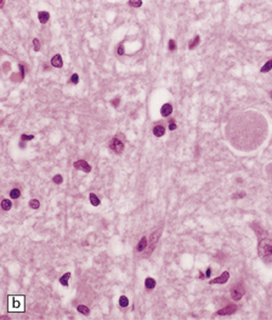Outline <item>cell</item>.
Listing matches in <instances>:
<instances>
[{"label":"cell","mask_w":272,"mask_h":320,"mask_svg":"<svg viewBox=\"0 0 272 320\" xmlns=\"http://www.w3.org/2000/svg\"><path fill=\"white\" fill-rule=\"evenodd\" d=\"M10 312H24V296H9Z\"/></svg>","instance_id":"cell-1"},{"label":"cell","mask_w":272,"mask_h":320,"mask_svg":"<svg viewBox=\"0 0 272 320\" xmlns=\"http://www.w3.org/2000/svg\"><path fill=\"white\" fill-rule=\"evenodd\" d=\"M244 294H246V290L242 284H237L231 289V297L235 301H239L244 296Z\"/></svg>","instance_id":"cell-2"},{"label":"cell","mask_w":272,"mask_h":320,"mask_svg":"<svg viewBox=\"0 0 272 320\" xmlns=\"http://www.w3.org/2000/svg\"><path fill=\"white\" fill-rule=\"evenodd\" d=\"M237 311V307L235 306V305H228V306H226L225 308H222V309H220V311H217L216 312V315H219V317H222V315H231V314H233Z\"/></svg>","instance_id":"cell-3"},{"label":"cell","mask_w":272,"mask_h":320,"mask_svg":"<svg viewBox=\"0 0 272 320\" xmlns=\"http://www.w3.org/2000/svg\"><path fill=\"white\" fill-rule=\"evenodd\" d=\"M228 278H230V273H228V272H224L222 274H220V276H217V278H215V279H213V280H210L209 284H210V285H213V284H225V283H227Z\"/></svg>","instance_id":"cell-4"},{"label":"cell","mask_w":272,"mask_h":320,"mask_svg":"<svg viewBox=\"0 0 272 320\" xmlns=\"http://www.w3.org/2000/svg\"><path fill=\"white\" fill-rule=\"evenodd\" d=\"M73 166L75 167V169L81 170V171H84V172H90V171H91V166H90L85 160H78V161H75L74 164H73Z\"/></svg>","instance_id":"cell-5"},{"label":"cell","mask_w":272,"mask_h":320,"mask_svg":"<svg viewBox=\"0 0 272 320\" xmlns=\"http://www.w3.org/2000/svg\"><path fill=\"white\" fill-rule=\"evenodd\" d=\"M111 148L116 152V153L120 154L124 150V144H123L122 141H119L118 138H113L112 142H111Z\"/></svg>","instance_id":"cell-6"},{"label":"cell","mask_w":272,"mask_h":320,"mask_svg":"<svg viewBox=\"0 0 272 320\" xmlns=\"http://www.w3.org/2000/svg\"><path fill=\"white\" fill-rule=\"evenodd\" d=\"M159 235H160V229L157 233H153V234H152V236H151V244H150V250H148L147 255H151V252L153 251V249L156 247V244H157V241H158V236Z\"/></svg>","instance_id":"cell-7"},{"label":"cell","mask_w":272,"mask_h":320,"mask_svg":"<svg viewBox=\"0 0 272 320\" xmlns=\"http://www.w3.org/2000/svg\"><path fill=\"white\" fill-rule=\"evenodd\" d=\"M171 113H173V107H171V104H169V103H165V104L160 108V114L163 117H169Z\"/></svg>","instance_id":"cell-8"},{"label":"cell","mask_w":272,"mask_h":320,"mask_svg":"<svg viewBox=\"0 0 272 320\" xmlns=\"http://www.w3.org/2000/svg\"><path fill=\"white\" fill-rule=\"evenodd\" d=\"M51 64L55 68H61L63 66V61H62V57L61 55H55L51 59Z\"/></svg>","instance_id":"cell-9"},{"label":"cell","mask_w":272,"mask_h":320,"mask_svg":"<svg viewBox=\"0 0 272 320\" xmlns=\"http://www.w3.org/2000/svg\"><path fill=\"white\" fill-rule=\"evenodd\" d=\"M147 245H148V240H147V238H146V236H142V238H141V240L139 241L137 246H136V250H137L139 252H141V251H143L147 247Z\"/></svg>","instance_id":"cell-10"},{"label":"cell","mask_w":272,"mask_h":320,"mask_svg":"<svg viewBox=\"0 0 272 320\" xmlns=\"http://www.w3.org/2000/svg\"><path fill=\"white\" fill-rule=\"evenodd\" d=\"M164 133H165V129L162 125H157L153 127V135L156 137H162V136H164Z\"/></svg>","instance_id":"cell-11"},{"label":"cell","mask_w":272,"mask_h":320,"mask_svg":"<svg viewBox=\"0 0 272 320\" xmlns=\"http://www.w3.org/2000/svg\"><path fill=\"white\" fill-rule=\"evenodd\" d=\"M49 17H50V15H49V12H46V11H40L39 13H38V18H39L40 23H46L49 21Z\"/></svg>","instance_id":"cell-12"},{"label":"cell","mask_w":272,"mask_h":320,"mask_svg":"<svg viewBox=\"0 0 272 320\" xmlns=\"http://www.w3.org/2000/svg\"><path fill=\"white\" fill-rule=\"evenodd\" d=\"M70 278V273H64L61 278H60V283H61L63 286H68V280Z\"/></svg>","instance_id":"cell-13"},{"label":"cell","mask_w":272,"mask_h":320,"mask_svg":"<svg viewBox=\"0 0 272 320\" xmlns=\"http://www.w3.org/2000/svg\"><path fill=\"white\" fill-rule=\"evenodd\" d=\"M11 207H12L11 201H10L9 199H3V201H1V209L5 210V211H7V210H10Z\"/></svg>","instance_id":"cell-14"},{"label":"cell","mask_w":272,"mask_h":320,"mask_svg":"<svg viewBox=\"0 0 272 320\" xmlns=\"http://www.w3.org/2000/svg\"><path fill=\"white\" fill-rule=\"evenodd\" d=\"M145 286L147 287V289H153V287L156 286V280L153 278H147L145 280Z\"/></svg>","instance_id":"cell-15"},{"label":"cell","mask_w":272,"mask_h":320,"mask_svg":"<svg viewBox=\"0 0 272 320\" xmlns=\"http://www.w3.org/2000/svg\"><path fill=\"white\" fill-rule=\"evenodd\" d=\"M271 69H272V59H270V61H267L264 64V67L261 68V73H267Z\"/></svg>","instance_id":"cell-16"},{"label":"cell","mask_w":272,"mask_h":320,"mask_svg":"<svg viewBox=\"0 0 272 320\" xmlns=\"http://www.w3.org/2000/svg\"><path fill=\"white\" fill-rule=\"evenodd\" d=\"M90 201H91V204L94 205V206H99L100 205V199L97 198V195L96 194H94V193H91L90 194Z\"/></svg>","instance_id":"cell-17"},{"label":"cell","mask_w":272,"mask_h":320,"mask_svg":"<svg viewBox=\"0 0 272 320\" xmlns=\"http://www.w3.org/2000/svg\"><path fill=\"white\" fill-rule=\"evenodd\" d=\"M77 309H78V312H79V313L84 314V315H88V314L90 313V309H89L88 307H86V306H84V305L78 306V307H77Z\"/></svg>","instance_id":"cell-18"},{"label":"cell","mask_w":272,"mask_h":320,"mask_svg":"<svg viewBox=\"0 0 272 320\" xmlns=\"http://www.w3.org/2000/svg\"><path fill=\"white\" fill-rule=\"evenodd\" d=\"M119 306L120 307H128L129 306V300L127 296H120L119 297Z\"/></svg>","instance_id":"cell-19"},{"label":"cell","mask_w":272,"mask_h":320,"mask_svg":"<svg viewBox=\"0 0 272 320\" xmlns=\"http://www.w3.org/2000/svg\"><path fill=\"white\" fill-rule=\"evenodd\" d=\"M198 44H199V36L197 35V36H196V38H194V39H193V40H191V41H189V45H188V49H189V50H193V49H194L196 46H197Z\"/></svg>","instance_id":"cell-20"},{"label":"cell","mask_w":272,"mask_h":320,"mask_svg":"<svg viewBox=\"0 0 272 320\" xmlns=\"http://www.w3.org/2000/svg\"><path fill=\"white\" fill-rule=\"evenodd\" d=\"M29 206H30L32 209H34V210L39 209V206H40V203H39V200H37V199H32L30 201H29Z\"/></svg>","instance_id":"cell-21"},{"label":"cell","mask_w":272,"mask_h":320,"mask_svg":"<svg viewBox=\"0 0 272 320\" xmlns=\"http://www.w3.org/2000/svg\"><path fill=\"white\" fill-rule=\"evenodd\" d=\"M20 195H21V192H20V189H17V188H15V189H12V191L10 192V197H11L12 199L20 198Z\"/></svg>","instance_id":"cell-22"},{"label":"cell","mask_w":272,"mask_h":320,"mask_svg":"<svg viewBox=\"0 0 272 320\" xmlns=\"http://www.w3.org/2000/svg\"><path fill=\"white\" fill-rule=\"evenodd\" d=\"M129 5H131L134 7H140L142 5V1L141 0H129Z\"/></svg>","instance_id":"cell-23"},{"label":"cell","mask_w":272,"mask_h":320,"mask_svg":"<svg viewBox=\"0 0 272 320\" xmlns=\"http://www.w3.org/2000/svg\"><path fill=\"white\" fill-rule=\"evenodd\" d=\"M168 47H169V51H174V50H176V42H175V40L170 39V40H169V45H168Z\"/></svg>","instance_id":"cell-24"},{"label":"cell","mask_w":272,"mask_h":320,"mask_svg":"<svg viewBox=\"0 0 272 320\" xmlns=\"http://www.w3.org/2000/svg\"><path fill=\"white\" fill-rule=\"evenodd\" d=\"M33 45H34V51H39L40 50V41L38 40V39H34L33 40Z\"/></svg>","instance_id":"cell-25"},{"label":"cell","mask_w":272,"mask_h":320,"mask_svg":"<svg viewBox=\"0 0 272 320\" xmlns=\"http://www.w3.org/2000/svg\"><path fill=\"white\" fill-rule=\"evenodd\" d=\"M33 138H34L33 135H26V133H23L22 136H21V139H22V141H30Z\"/></svg>","instance_id":"cell-26"},{"label":"cell","mask_w":272,"mask_h":320,"mask_svg":"<svg viewBox=\"0 0 272 320\" xmlns=\"http://www.w3.org/2000/svg\"><path fill=\"white\" fill-rule=\"evenodd\" d=\"M78 81H79V77H78V74H73L72 77H70V83H73V84H78Z\"/></svg>","instance_id":"cell-27"},{"label":"cell","mask_w":272,"mask_h":320,"mask_svg":"<svg viewBox=\"0 0 272 320\" xmlns=\"http://www.w3.org/2000/svg\"><path fill=\"white\" fill-rule=\"evenodd\" d=\"M62 181H63V178H62V176H61V175H56L55 177H53V182L57 183V184L62 183Z\"/></svg>","instance_id":"cell-28"},{"label":"cell","mask_w":272,"mask_h":320,"mask_svg":"<svg viewBox=\"0 0 272 320\" xmlns=\"http://www.w3.org/2000/svg\"><path fill=\"white\" fill-rule=\"evenodd\" d=\"M169 130H171V131H174V130H176V124H175V120H170V124H169Z\"/></svg>","instance_id":"cell-29"},{"label":"cell","mask_w":272,"mask_h":320,"mask_svg":"<svg viewBox=\"0 0 272 320\" xmlns=\"http://www.w3.org/2000/svg\"><path fill=\"white\" fill-rule=\"evenodd\" d=\"M117 53L118 55H124V45L122 44V45H119V47H118V50H117Z\"/></svg>","instance_id":"cell-30"},{"label":"cell","mask_w":272,"mask_h":320,"mask_svg":"<svg viewBox=\"0 0 272 320\" xmlns=\"http://www.w3.org/2000/svg\"><path fill=\"white\" fill-rule=\"evenodd\" d=\"M112 104H113V107H118L119 106V98H114L112 101Z\"/></svg>","instance_id":"cell-31"},{"label":"cell","mask_w":272,"mask_h":320,"mask_svg":"<svg viewBox=\"0 0 272 320\" xmlns=\"http://www.w3.org/2000/svg\"><path fill=\"white\" fill-rule=\"evenodd\" d=\"M210 273H211V269H210V268H208V270H206V273H205V278H208V276H210Z\"/></svg>","instance_id":"cell-32"},{"label":"cell","mask_w":272,"mask_h":320,"mask_svg":"<svg viewBox=\"0 0 272 320\" xmlns=\"http://www.w3.org/2000/svg\"><path fill=\"white\" fill-rule=\"evenodd\" d=\"M270 96H271V98H272V91L270 92Z\"/></svg>","instance_id":"cell-33"},{"label":"cell","mask_w":272,"mask_h":320,"mask_svg":"<svg viewBox=\"0 0 272 320\" xmlns=\"http://www.w3.org/2000/svg\"><path fill=\"white\" fill-rule=\"evenodd\" d=\"M271 255H272V247H271Z\"/></svg>","instance_id":"cell-34"}]
</instances>
